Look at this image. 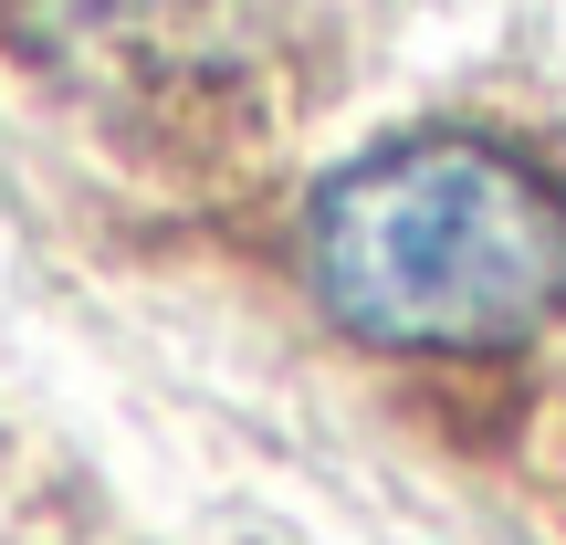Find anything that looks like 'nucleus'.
I'll list each match as a JSON object with an SVG mask.
<instances>
[{
	"mask_svg": "<svg viewBox=\"0 0 566 545\" xmlns=\"http://www.w3.org/2000/svg\"><path fill=\"white\" fill-rule=\"evenodd\" d=\"M325 315L399 357H504L566 315V189L493 137H399L304 210Z\"/></svg>",
	"mask_w": 566,
	"mask_h": 545,
	"instance_id": "f257e3e1",
	"label": "nucleus"
},
{
	"mask_svg": "<svg viewBox=\"0 0 566 545\" xmlns=\"http://www.w3.org/2000/svg\"><path fill=\"white\" fill-rule=\"evenodd\" d=\"M32 32H137V21H168L189 0H11Z\"/></svg>",
	"mask_w": 566,
	"mask_h": 545,
	"instance_id": "f03ea898",
	"label": "nucleus"
}]
</instances>
